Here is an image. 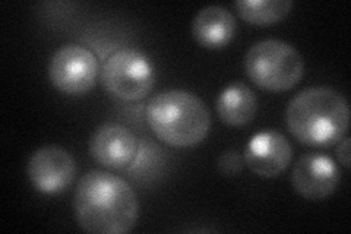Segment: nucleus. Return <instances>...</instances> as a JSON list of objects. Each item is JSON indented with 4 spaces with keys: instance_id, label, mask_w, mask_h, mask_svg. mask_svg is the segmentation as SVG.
Masks as SVG:
<instances>
[{
    "instance_id": "11",
    "label": "nucleus",
    "mask_w": 351,
    "mask_h": 234,
    "mask_svg": "<svg viewBox=\"0 0 351 234\" xmlns=\"http://www.w3.org/2000/svg\"><path fill=\"white\" fill-rule=\"evenodd\" d=\"M237 24L234 15L221 6H206L192 21L195 41L206 49L224 47L236 36Z\"/></svg>"
},
{
    "instance_id": "2",
    "label": "nucleus",
    "mask_w": 351,
    "mask_h": 234,
    "mask_svg": "<svg viewBox=\"0 0 351 234\" xmlns=\"http://www.w3.org/2000/svg\"><path fill=\"white\" fill-rule=\"evenodd\" d=\"M291 135L307 147H332L350 126L346 97L329 86H309L295 94L285 110Z\"/></svg>"
},
{
    "instance_id": "15",
    "label": "nucleus",
    "mask_w": 351,
    "mask_h": 234,
    "mask_svg": "<svg viewBox=\"0 0 351 234\" xmlns=\"http://www.w3.org/2000/svg\"><path fill=\"white\" fill-rule=\"evenodd\" d=\"M350 143H351L350 138H343L339 141V145L337 148V157L346 169H350Z\"/></svg>"
},
{
    "instance_id": "1",
    "label": "nucleus",
    "mask_w": 351,
    "mask_h": 234,
    "mask_svg": "<svg viewBox=\"0 0 351 234\" xmlns=\"http://www.w3.org/2000/svg\"><path fill=\"white\" fill-rule=\"evenodd\" d=\"M73 211L76 222L86 233L125 234L136 226L139 200L122 177L91 170L76 185Z\"/></svg>"
},
{
    "instance_id": "8",
    "label": "nucleus",
    "mask_w": 351,
    "mask_h": 234,
    "mask_svg": "<svg viewBox=\"0 0 351 234\" xmlns=\"http://www.w3.org/2000/svg\"><path fill=\"white\" fill-rule=\"evenodd\" d=\"M90 152L106 169L123 170L135 161L139 141L126 126L108 121L94 130L90 139Z\"/></svg>"
},
{
    "instance_id": "12",
    "label": "nucleus",
    "mask_w": 351,
    "mask_h": 234,
    "mask_svg": "<svg viewBox=\"0 0 351 234\" xmlns=\"http://www.w3.org/2000/svg\"><path fill=\"white\" fill-rule=\"evenodd\" d=\"M258 111L255 93L243 82H233L226 86L217 98V113L228 126H246Z\"/></svg>"
},
{
    "instance_id": "4",
    "label": "nucleus",
    "mask_w": 351,
    "mask_h": 234,
    "mask_svg": "<svg viewBox=\"0 0 351 234\" xmlns=\"http://www.w3.org/2000/svg\"><path fill=\"white\" fill-rule=\"evenodd\" d=\"M249 80L262 90L289 91L303 78L304 62L291 44L268 38L255 43L245 58Z\"/></svg>"
},
{
    "instance_id": "14",
    "label": "nucleus",
    "mask_w": 351,
    "mask_h": 234,
    "mask_svg": "<svg viewBox=\"0 0 351 234\" xmlns=\"http://www.w3.org/2000/svg\"><path fill=\"white\" fill-rule=\"evenodd\" d=\"M241 167L243 160L236 151H227L218 159V172L227 177L237 176L241 172Z\"/></svg>"
},
{
    "instance_id": "5",
    "label": "nucleus",
    "mask_w": 351,
    "mask_h": 234,
    "mask_svg": "<svg viewBox=\"0 0 351 234\" xmlns=\"http://www.w3.org/2000/svg\"><path fill=\"white\" fill-rule=\"evenodd\" d=\"M100 80L108 94L123 102H138L151 93L156 84V71L142 51L120 49L106 59Z\"/></svg>"
},
{
    "instance_id": "9",
    "label": "nucleus",
    "mask_w": 351,
    "mask_h": 234,
    "mask_svg": "<svg viewBox=\"0 0 351 234\" xmlns=\"http://www.w3.org/2000/svg\"><path fill=\"white\" fill-rule=\"evenodd\" d=\"M338 165L324 154H304L295 161L291 173L294 191L309 200H321L332 195L339 183Z\"/></svg>"
},
{
    "instance_id": "7",
    "label": "nucleus",
    "mask_w": 351,
    "mask_h": 234,
    "mask_svg": "<svg viewBox=\"0 0 351 234\" xmlns=\"http://www.w3.org/2000/svg\"><path fill=\"white\" fill-rule=\"evenodd\" d=\"M27 174L36 191L44 195H58L72 185L76 163L72 154L59 145H46L32 152L27 164Z\"/></svg>"
},
{
    "instance_id": "6",
    "label": "nucleus",
    "mask_w": 351,
    "mask_h": 234,
    "mask_svg": "<svg viewBox=\"0 0 351 234\" xmlns=\"http://www.w3.org/2000/svg\"><path fill=\"white\" fill-rule=\"evenodd\" d=\"M100 66L95 54L80 44H64L51 56L49 78L54 88L69 95H82L93 90Z\"/></svg>"
},
{
    "instance_id": "3",
    "label": "nucleus",
    "mask_w": 351,
    "mask_h": 234,
    "mask_svg": "<svg viewBox=\"0 0 351 234\" xmlns=\"http://www.w3.org/2000/svg\"><path fill=\"white\" fill-rule=\"evenodd\" d=\"M148 126L156 137L174 148H191L210 133L211 115L196 94L169 90L154 95L145 110Z\"/></svg>"
},
{
    "instance_id": "13",
    "label": "nucleus",
    "mask_w": 351,
    "mask_h": 234,
    "mask_svg": "<svg viewBox=\"0 0 351 234\" xmlns=\"http://www.w3.org/2000/svg\"><path fill=\"white\" fill-rule=\"evenodd\" d=\"M240 18L252 25L277 24L290 14L291 0H239L234 3Z\"/></svg>"
},
{
    "instance_id": "10",
    "label": "nucleus",
    "mask_w": 351,
    "mask_h": 234,
    "mask_svg": "<svg viewBox=\"0 0 351 234\" xmlns=\"http://www.w3.org/2000/svg\"><path fill=\"white\" fill-rule=\"evenodd\" d=\"M293 160V148L282 133L262 130L250 138L245 148V163L252 173L265 179L280 176Z\"/></svg>"
}]
</instances>
